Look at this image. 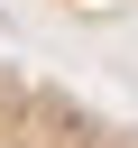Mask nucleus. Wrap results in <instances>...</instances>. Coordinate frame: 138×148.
Here are the masks:
<instances>
[{
    "label": "nucleus",
    "instance_id": "nucleus-1",
    "mask_svg": "<svg viewBox=\"0 0 138 148\" xmlns=\"http://www.w3.org/2000/svg\"><path fill=\"white\" fill-rule=\"evenodd\" d=\"M0 148H138V130H120V120L83 111L74 92L0 65Z\"/></svg>",
    "mask_w": 138,
    "mask_h": 148
}]
</instances>
